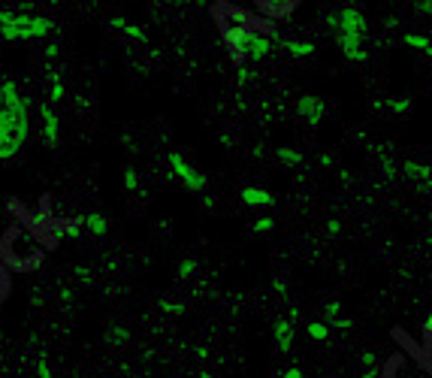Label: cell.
<instances>
[{"mask_svg":"<svg viewBox=\"0 0 432 378\" xmlns=\"http://www.w3.org/2000/svg\"><path fill=\"white\" fill-rule=\"evenodd\" d=\"M170 166H172V176H176V179L181 181V185H185V191H194V194H200L203 188L209 185L206 173L194 170V166L185 161V155H181V151H170Z\"/></svg>","mask_w":432,"mask_h":378,"instance_id":"5b68a950","label":"cell"},{"mask_svg":"<svg viewBox=\"0 0 432 378\" xmlns=\"http://www.w3.org/2000/svg\"><path fill=\"white\" fill-rule=\"evenodd\" d=\"M127 25H130V21L124 19V15H112V27H118V30H124Z\"/></svg>","mask_w":432,"mask_h":378,"instance_id":"f35d334b","label":"cell"},{"mask_svg":"<svg viewBox=\"0 0 432 378\" xmlns=\"http://www.w3.org/2000/svg\"><path fill=\"white\" fill-rule=\"evenodd\" d=\"M360 366L363 369H378V354L375 351H363L360 354Z\"/></svg>","mask_w":432,"mask_h":378,"instance_id":"f546056e","label":"cell"},{"mask_svg":"<svg viewBox=\"0 0 432 378\" xmlns=\"http://www.w3.org/2000/svg\"><path fill=\"white\" fill-rule=\"evenodd\" d=\"M124 188L130 194L139 191V176H136V166H124Z\"/></svg>","mask_w":432,"mask_h":378,"instance_id":"d4e9b609","label":"cell"},{"mask_svg":"<svg viewBox=\"0 0 432 378\" xmlns=\"http://www.w3.org/2000/svg\"><path fill=\"white\" fill-rule=\"evenodd\" d=\"M272 339H275V348L282 354H287L293 348V321L291 318H278L275 327H272Z\"/></svg>","mask_w":432,"mask_h":378,"instance_id":"8fae6325","label":"cell"},{"mask_svg":"<svg viewBox=\"0 0 432 378\" xmlns=\"http://www.w3.org/2000/svg\"><path fill=\"white\" fill-rule=\"evenodd\" d=\"M176 272H179V278H191L194 272H196V260H194V257H185V260L179 263Z\"/></svg>","mask_w":432,"mask_h":378,"instance_id":"f1b7e54d","label":"cell"},{"mask_svg":"<svg viewBox=\"0 0 432 378\" xmlns=\"http://www.w3.org/2000/svg\"><path fill=\"white\" fill-rule=\"evenodd\" d=\"M414 10H418V12H432V3H429V0H423V3H414Z\"/></svg>","mask_w":432,"mask_h":378,"instance_id":"bcb514c9","label":"cell"},{"mask_svg":"<svg viewBox=\"0 0 432 378\" xmlns=\"http://www.w3.org/2000/svg\"><path fill=\"white\" fill-rule=\"evenodd\" d=\"M327 233H330V236H339V233H342V221H339V218H332V221L327 224Z\"/></svg>","mask_w":432,"mask_h":378,"instance_id":"d590c367","label":"cell"},{"mask_svg":"<svg viewBox=\"0 0 432 378\" xmlns=\"http://www.w3.org/2000/svg\"><path fill=\"white\" fill-rule=\"evenodd\" d=\"M272 49H275V40H272V36H266V34H254V36H251V43H248V58H251V60H263Z\"/></svg>","mask_w":432,"mask_h":378,"instance_id":"4fadbf2b","label":"cell"},{"mask_svg":"<svg viewBox=\"0 0 432 378\" xmlns=\"http://www.w3.org/2000/svg\"><path fill=\"white\" fill-rule=\"evenodd\" d=\"M45 245L34 230L15 224L0 236V263L10 272H34L43 267Z\"/></svg>","mask_w":432,"mask_h":378,"instance_id":"7a4b0ae2","label":"cell"},{"mask_svg":"<svg viewBox=\"0 0 432 378\" xmlns=\"http://www.w3.org/2000/svg\"><path fill=\"white\" fill-rule=\"evenodd\" d=\"M423 191H432V179L427 181V185H423Z\"/></svg>","mask_w":432,"mask_h":378,"instance_id":"c3c4849f","label":"cell"},{"mask_svg":"<svg viewBox=\"0 0 432 378\" xmlns=\"http://www.w3.org/2000/svg\"><path fill=\"white\" fill-rule=\"evenodd\" d=\"M429 224H432V212H429Z\"/></svg>","mask_w":432,"mask_h":378,"instance_id":"681fc988","label":"cell"},{"mask_svg":"<svg viewBox=\"0 0 432 378\" xmlns=\"http://www.w3.org/2000/svg\"><path fill=\"white\" fill-rule=\"evenodd\" d=\"M239 197H242L245 206H275V194L266 191V188L248 185V188H242V191H239Z\"/></svg>","mask_w":432,"mask_h":378,"instance_id":"7c38bea8","label":"cell"},{"mask_svg":"<svg viewBox=\"0 0 432 378\" xmlns=\"http://www.w3.org/2000/svg\"><path fill=\"white\" fill-rule=\"evenodd\" d=\"M306 333L315 339V342H323V339H330V327H327V324H321V321L306 324Z\"/></svg>","mask_w":432,"mask_h":378,"instance_id":"603a6c76","label":"cell"},{"mask_svg":"<svg viewBox=\"0 0 432 378\" xmlns=\"http://www.w3.org/2000/svg\"><path fill=\"white\" fill-rule=\"evenodd\" d=\"M0 36L15 43V10H0Z\"/></svg>","mask_w":432,"mask_h":378,"instance_id":"ac0fdd59","label":"cell"},{"mask_svg":"<svg viewBox=\"0 0 432 378\" xmlns=\"http://www.w3.org/2000/svg\"><path fill=\"white\" fill-rule=\"evenodd\" d=\"M360 378H384V369H363Z\"/></svg>","mask_w":432,"mask_h":378,"instance_id":"ab89813d","label":"cell"},{"mask_svg":"<svg viewBox=\"0 0 432 378\" xmlns=\"http://www.w3.org/2000/svg\"><path fill=\"white\" fill-rule=\"evenodd\" d=\"M0 360H3V351H0Z\"/></svg>","mask_w":432,"mask_h":378,"instance_id":"f907efd6","label":"cell"},{"mask_svg":"<svg viewBox=\"0 0 432 378\" xmlns=\"http://www.w3.org/2000/svg\"><path fill=\"white\" fill-rule=\"evenodd\" d=\"M297 0H287V3H269V0H257V15H263L266 21H278V19H287L293 10H297Z\"/></svg>","mask_w":432,"mask_h":378,"instance_id":"30bf717a","label":"cell"},{"mask_svg":"<svg viewBox=\"0 0 432 378\" xmlns=\"http://www.w3.org/2000/svg\"><path fill=\"white\" fill-rule=\"evenodd\" d=\"M321 166H323V170H330V166H336V157L323 151V155H321Z\"/></svg>","mask_w":432,"mask_h":378,"instance_id":"b9f144b4","label":"cell"},{"mask_svg":"<svg viewBox=\"0 0 432 378\" xmlns=\"http://www.w3.org/2000/svg\"><path fill=\"white\" fill-rule=\"evenodd\" d=\"M203 209H215V197H203Z\"/></svg>","mask_w":432,"mask_h":378,"instance_id":"7dc6e473","label":"cell"},{"mask_svg":"<svg viewBox=\"0 0 432 378\" xmlns=\"http://www.w3.org/2000/svg\"><path fill=\"white\" fill-rule=\"evenodd\" d=\"M423 336H427L429 342H432V312L427 315V321H423Z\"/></svg>","mask_w":432,"mask_h":378,"instance_id":"60d3db41","label":"cell"},{"mask_svg":"<svg viewBox=\"0 0 432 378\" xmlns=\"http://www.w3.org/2000/svg\"><path fill=\"white\" fill-rule=\"evenodd\" d=\"M60 302H73V291H70V287H60Z\"/></svg>","mask_w":432,"mask_h":378,"instance_id":"f6af8a7d","label":"cell"},{"mask_svg":"<svg viewBox=\"0 0 432 378\" xmlns=\"http://www.w3.org/2000/svg\"><path fill=\"white\" fill-rule=\"evenodd\" d=\"M52 30H55V21H52L49 15H34V40H43Z\"/></svg>","mask_w":432,"mask_h":378,"instance_id":"ffe728a7","label":"cell"},{"mask_svg":"<svg viewBox=\"0 0 432 378\" xmlns=\"http://www.w3.org/2000/svg\"><path fill=\"white\" fill-rule=\"evenodd\" d=\"M339 312H342V302H339V300H332L330 306H327V315H330V321H336V318H342Z\"/></svg>","mask_w":432,"mask_h":378,"instance_id":"d6a6232c","label":"cell"},{"mask_svg":"<svg viewBox=\"0 0 432 378\" xmlns=\"http://www.w3.org/2000/svg\"><path fill=\"white\" fill-rule=\"evenodd\" d=\"M384 378H427V373L420 369V363L408 354H393L384 363Z\"/></svg>","mask_w":432,"mask_h":378,"instance_id":"8992f818","label":"cell"},{"mask_svg":"<svg viewBox=\"0 0 432 378\" xmlns=\"http://www.w3.org/2000/svg\"><path fill=\"white\" fill-rule=\"evenodd\" d=\"M275 157L282 161L284 166H299L302 164V151H297V148H291V146H282L275 151Z\"/></svg>","mask_w":432,"mask_h":378,"instance_id":"44dd1931","label":"cell"},{"mask_svg":"<svg viewBox=\"0 0 432 378\" xmlns=\"http://www.w3.org/2000/svg\"><path fill=\"white\" fill-rule=\"evenodd\" d=\"M297 115L306 121V124L317 127L323 118H327V103H323L321 97H315V94H302L297 100Z\"/></svg>","mask_w":432,"mask_h":378,"instance_id":"52a82bcc","label":"cell"},{"mask_svg":"<svg viewBox=\"0 0 432 378\" xmlns=\"http://www.w3.org/2000/svg\"><path fill=\"white\" fill-rule=\"evenodd\" d=\"M272 227H275V218L263 215V218H257V221L251 224V233H257V236H263V233H269Z\"/></svg>","mask_w":432,"mask_h":378,"instance_id":"484cf974","label":"cell"},{"mask_svg":"<svg viewBox=\"0 0 432 378\" xmlns=\"http://www.w3.org/2000/svg\"><path fill=\"white\" fill-rule=\"evenodd\" d=\"M402 43L411 45V49H420V52H427V55H432V43H429V36H423V34H402Z\"/></svg>","mask_w":432,"mask_h":378,"instance_id":"7402d4cb","label":"cell"},{"mask_svg":"<svg viewBox=\"0 0 432 378\" xmlns=\"http://www.w3.org/2000/svg\"><path fill=\"white\" fill-rule=\"evenodd\" d=\"M327 25L336 34V43L342 49V55L351 60V64H366L369 52L363 49V40H366V19L357 6H342V10L327 15Z\"/></svg>","mask_w":432,"mask_h":378,"instance_id":"3957f363","label":"cell"},{"mask_svg":"<svg viewBox=\"0 0 432 378\" xmlns=\"http://www.w3.org/2000/svg\"><path fill=\"white\" fill-rule=\"evenodd\" d=\"M278 45H282L287 55H293V58H308V55H315V45H312V43H302V40H282Z\"/></svg>","mask_w":432,"mask_h":378,"instance_id":"e0dca14e","label":"cell"},{"mask_svg":"<svg viewBox=\"0 0 432 378\" xmlns=\"http://www.w3.org/2000/svg\"><path fill=\"white\" fill-rule=\"evenodd\" d=\"M58 52H60L58 45H55V43H49V45H45V49H43V55L49 58V60H55V58H58Z\"/></svg>","mask_w":432,"mask_h":378,"instance_id":"8d00e7d4","label":"cell"},{"mask_svg":"<svg viewBox=\"0 0 432 378\" xmlns=\"http://www.w3.org/2000/svg\"><path fill=\"white\" fill-rule=\"evenodd\" d=\"M124 34H127V36H133V40H139V43H146V30H142L139 25H133V21L124 27Z\"/></svg>","mask_w":432,"mask_h":378,"instance_id":"1f68e13d","label":"cell"},{"mask_svg":"<svg viewBox=\"0 0 432 378\" xmlns=\"http://www.w3.org/2000/svg\"><path fill=\"white\" fill-rule=\"evenodd\" d=\"M30 136V109L12 76L0 82V161H10L25 148Z\"/></svg>","mask_w":432,"mask_h":378,"instance_id":"6da1fadb","label":"cell"},{"mask_svg":"<svg viewBox=\"0 0 432 378\" xmlns=\"http://www.w3.org/2000/svg\"><path fill=\"white\" fill-rule=\"evenodd\" d=\"M40 115H43V142L49 148H55L60 124H58V115H55V109H52V103H40Z\"/></svg>","mask_w":432,"mask_h":378,"instance_id":"ba28073f","label":"cell"},{"mask_svg":"<svg viewBox=\"0 0 432 378\" xmlns=\"http://www.w3.org/2000/svg\"><path fill=\"white\" fill-rule=\"evenodd\" d=\"M272 291H275V293H287V282H284V278H275V282H272Z\"/></svg>","mask_w":432,"mask_h":378,"instance_id":"ee69618b","label":"cell"},{"mask_svg":"<svg viewBox=\"0 0 432 378\" xmlns=\"http://www.w3.org/2000/svg\"><path fill=\"white\" fill-rule=\"evenodd\" d=\"M251 76H254V70H248V67H239V73H236L239 85H245V82H251Z\"/></svg>","mask_w":432,"mask_h":378,"instance_id":"e575fe53","label":"cell"},{"mask_svg":"<svg viewBox=\"0 0 432 378\" xmlns=\"http://www.w3.org/2000/svg\"><path fill=\"white\" fill-rule=\"evenodd\" d=\"M49 103H60L67 97V88H64V82H60V73L58 70H52L49 73Z\"/></svg>","mask_w":432,"mask_h":378,"instance_id":"d6986e66","label":"cell"},{"mask_svg":"<svg viewBox=\"0 0 432 378\" xmlns=\"http://www.w3.org/2000/svg\"><path fill=\"white\" fill-rule=\"evenodd\" d=\"M76 278H79V282H85V285H91V278H94V276H91L88 267H76Z\"/></svg>","mask_w":432,"mask_h":378,"instance_id":"836d02e7","label":"cell"},{"mask_svg":"<svg viewBox=\"0 0 432 378\" xmlns=\"http://www.w3.org/2000/svg\"><path fill=\"white\" fill-rule=\"evenodd\" d=\"M375 106H381V109H390L393 115H408V112L414 109V100L411 97H393V100H384V103H375Z\"/></svg>","mask_w":432,"mask_h":378,"instance_id":"9a60e30c","label":"cell"},{"mask_svg":"<svg viewBox=\"0 0 432 378\" xmlns=\"http://www.w3.org/2000/svg\"><path fill=\"white\" fill-rule=\"evenodd\" d=\"M133 378H139V375H133Z\"/></svg>","mask_w":432,"mask_h":378,"instance_id":"816d5d0a","label":"cell"},{"mask_svg":"<svg viewBox=\"0 0 432 378\" xmlns=\"http://www.w3.org/2000/svg\"><path fill=\"white\" fill-rule=\"evenodd\" d=\"M212 12H215V21H218V30H221V36H224L227 52H230L233 60H236V64L242 67V60L248 58V43H251L254 30H248V27L236 25V21H230L224 12H218L215 6H212Z\"/></svg>","mask_w":432,"mask_h":378,"instance_id":"277c9868","label":"cell"},{"mask_svg":"<svg viewBox=\"0 0 432 378\" xmlns=\"http://www.w3.org/2000/svg\"><path fill=\"white\" fill-rule=\"evenodd\" d=\"M106 339H109L112 345H124L127 339H130V333H127V327H109V333H106Z\"/></svg>","mask_w":432,"mask_h":378,"instance_id":"4316f807","label":"cell"},{"mask_svg":"<svg viewBox=\"0 0 432 378\" xmlns=\"http://www.w3.org/2000/svg\"><path fill=\"white\" fill-rule=\"evenodd\" d=\"M157 306H161V312H166V315H181V312H185V302H179V300H161Z\"/></svg>","mask_w":432,"mask_h":378,"instance_id":"83f0119b","label":"cell"},{"mask_svg":"<svg viewBox=\"0 0 432 378\" xmlns=\"http://www.w3.org/2000/svg\"><path fill=\"white\" fill-rule=\"evenodd\" d=\"M36 375L40 378H55L49 369V360H45V354H40V360H36Z\"/></svg>","mask_w":432,"mask_h":378,"instance_id":"4dcf8cb0","label":"cell"},{"mask_svg":"<svg viewBox=\"0 0 432 378\" xmlns=\"http://www.w3.org/2000/svg\"><path fill=\"white\" fill-rule=\"evenodd\" d=\"M52 233H58V236H67V239H79L82 230H85V215H76V218H55V221H49Z\"/></svg>","mask_w":432,"mask_h":378,"instance_id":"9c48e42d","label":"cell"},{"mask_svg":"<svg viewBox=\"0 0 432 378\" xmlns=\"http://www.w3.org/2000/svg\"><path fill=\"white\" fill-rule=\"evenodd\" d=\"M85 227H88V233L94 239H103L106 230H109V224H106V218L100 215V212H88V215H85Z\"/></svg>","mask_w":432,"mask_h":378,"instance_id":"2e32d148","label":"cell"},{"mask_svg":"<svg viewBox=\"0 0 432 378\" xmlns=\"http://www.w3.org/2000/svg\"><path fill=\"white\" fill-rule=\"evenodd\" d=\"M351 318H336V321H332V327H339V330H348V327H351Z\"/></svg>","mask_w":432,"mask_h":378,"instance_id":"7bdbcfd3","label":"cell"},{"mask_svg":"<svg viewBox=\"0 0 432 378\" xmlns=\"http://www.w3.org/2000/svg\"><path fill=\"white\" fill-rule=\"evenodd\" d=\"M402 173H405L408 179L420 181V188H423V185H427V181L432 179V166L420 164V161H402Z\"/></svg>","mask_w":432,"mask_h":378,"instance_id":"5bb4252c","label":"cell"},{"mask_svg":"<svg viewBox=\"0 0 432 378\" xmlns=\"http://www.w3.org/2000/svg\"><path fill=\"white\" fill-rule=\"evenodd\" d=\"M10 291H12V276H10V269L0 263V302H6Z\"/></svg>","mask_w":432,"mask_h":378,"instance_id":"cb8c5ba5","label":"cell"},{"mask_svg":"<svg viewBox=\"0 0 432 378\" xmlns=\"http://www.w3.org/2000/svg\"><path fill=\"white\" fill-rule=\"evenodd\" d=\"M282 378H302V369L299 366H287L282 373Z\"/></svg>","mask_w":432,"mask_h":378,"instance_id":"74e56055","label":"cell"}]
</instances>
